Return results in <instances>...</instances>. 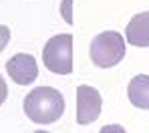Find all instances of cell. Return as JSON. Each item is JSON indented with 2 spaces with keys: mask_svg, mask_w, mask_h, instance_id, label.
I'll use <instances>...</instances> for the list:
<instances>
[{
  "mask_svg": "<svg viewBox=\"0 0 149 133\" xmlns=\"http://www.w3.org/2000/svg\"><path fill=\"white\" fill-rule=\"evenodd\" d=\"M101 95L95 87L81 85L77 89V123L79 125H89L97 121L101 115Z\"/></svg>",
  "mask_w": 149,
  "mask_h": 133,
  "instance_id": "4",
  "label": "cell"
},
{
  "mask_svg": "<svg viewBox=\"0 0 149 133\" xmlns=\"http://www.w3.org/2000/svg\"><path fill=\"white\" fill-rule=\"evenodd\" d=\"M6 97H8V87H6V81L2 79V75H0V105L6 101Z\"/></svg>",
  "mask_w": 149,
  "mask_h": 133,
  "instance_id": "9",
  "label": "cell"
},
{
  "mask_svg": "<svg viewBox=\"0 0 149 133\" xmlns=\"http://www.w3.org/2000/svg\"><path fill=\"white\" fill-rule=\"evenodd\" d=\"M6 71H8L10 79L14 81L16 85H30L38 77L36 58L26 53H18L14 56H10V61L6 63Z\"/></svg>",
  "mask_w": 149,
  "mask_h": 133,
  "instance_id": "5",
  "label": "cell"
},
{
  "mask_svg": "<svg viewBox=\"0 0 149 133\" xmlns=\"http://www.w3.org/2000/svg\"><path fill=\"white\" fill-rule=\"evenodd\" d=\"M91 63L99 69H111L119 65L125 56V40L123 34L117 30H105L91 40L89 47Z\"/></svg>",
  "mask_w": 149,
  "mask_h": 133,
  "instance_id": "2",
  "label": "cell"
},
{
  "mask_svg": "<svg viewBox=\"0 0 149 133\" xmlns=\"http://www.w3.org/2000/svg\"><path fill=\"white\" fill-rule=\"evenodd\" d=\"M24 113L32 123L50 125L58 121L65 113V97L58 89L52 87H36L24 97Z\"/></svg>",
  "mask_w": 149,
  "mask_h": 133,
  "instance_id": "1",
  "label": "cell"
},
{
  "mask_svg": "<svg viewBox=\"0 0 149 133\" xmlns=\"http://www.w3.org/2000/svg\"><path fill=\"white\" fill-rule=\"evenodd\" d=\"M125 36L127 40L137 47V49H145L149 47V10L147 12H139L135 14L125 30Z\"/></svg>",
  "mask_w": 149,
  "mask_h": 133,
  "instance_id": "6",
  "label": "cell"
},
{
  "mask_svg": "<svg viewBox=\"0 0 149 133\" xmlns=\"http://www.w3.org/2000/svg\"><path fill=\"white\" fill-rule=\"evenodd\" d=\"M42 63L54 75L73 73V34H56L42 49Z\"/></svg>",
  "mask_w": 149,
  "mask_h": 133,
  "instance_id": "3",
  "label": "cell"
},
{
  "mask_svg": "<svg viewBox=\"0 0 149 133\" xmlns=\"http://www.w3.org/2000/svg\"><path fill=\"white\" fill-rule=\"evenodd\" d=\"M10 42V28L0 24V53L6 49V45Z\"/></svg>",
  "mask_w": 149,
  "mask_h": 133,
  "instance_id": "8",
  "label": "cell"
},
{
  "mask_svg": "<svg viewBox=\"0 0 149 133\" xmlns=\"http://www.w3.org/2000/svg\"><path fill=\"white\" fill-rule=\"evenodd\" d=\"M127 97L137 109H149V75H137L129 81Z\"/></svg>",
  "mask_w": 149,
  "mask_h": 133,
  "instance_id": "7",
  "label": "cell"
}]
</instances>
